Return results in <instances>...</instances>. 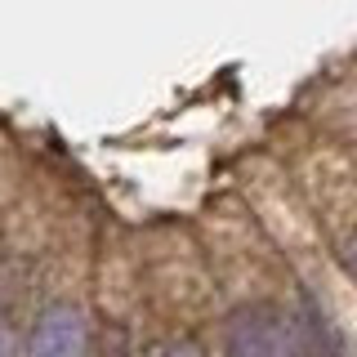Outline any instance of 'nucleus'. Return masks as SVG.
<instances>
[{"label":"nucleus","instance_id":"3","mask_svg":"<svg viewBox=\"0 0 357 357\" xmlns=\"http://www.w3.org/2000/svg\"><path fill=\"white\" fill-rule=\"evenodd\" d=\"M0 357H14V335H9L5 321H0Z\"/></svg>","mask_w":357,"mask_h":357},{"label":"nucleus","instance_id":"1","mask_svg":"<svg viewBox=\"0 0 357 357\" xmlns=\"http://www.w3.org/2000/svg\"><path fill=\"white\" fill-rule=\"evenodd\" d=\"M232 357H299V340L286 317L277 312H241L228 326Z\"/></svg>","mask_w":357,"mask_h":357},{"label":"nucleus","instance_id":"4","mask_svg":"<svg viewBox=\"0 0 357 357\" xmlns=\"http://www.w3.org/2000/svg\"><path fill=\"white\" fill-rule=\"evenodd\" d=\"M161 357H201V349H192V344H174V349H165Z\"/></svg>","mask_w":357,"mask_h":357},{"label":"nucleus","instance_id":"5","mask_svg":"<svg viewBox=\"0 0 357 357\" xmlns=\"http://www.w3.org/2000/svg\"><path fill=\"white\" fill-rule=\"evenodd\" d=\"M349 268H353V273H357V241L349 245Z\"/></svg>","mask_w":357,"mask_h":357},{"label":"nucleus","instance_id":"2","mask_svg":"<svg viewBox=\"0 0 357 357\" xmlns=\"http://www.w3.org/2000/svg\"><path fill=\"white\" fill-rule=\"evenodd\" d=\"M27 357H85V321L76 308L54 304L40 312L36 331H31Z\"/></svg>","mask_w":357,"mask_h":357}]
</instances>
